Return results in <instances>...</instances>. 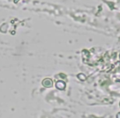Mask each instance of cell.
I'll use <instances>...</instances> for the list:
<instances>
[{
  "instance_id": "obj_1",
  "label": "cell",
  "mask_w": 120,
  "mask_h": 118,
  "mask_svg": "<svg viewBox=\"0 0 120 118\" xmlns=\"http://www.w3.org/2000/svg\"><path fill=\"white\" fill-rule=\"evenodd\" d=\"M52 80L49 78H47L45 80H43V85L44 87H47V88H49V87H52Z\"/></svg>"
}]
</instances>
